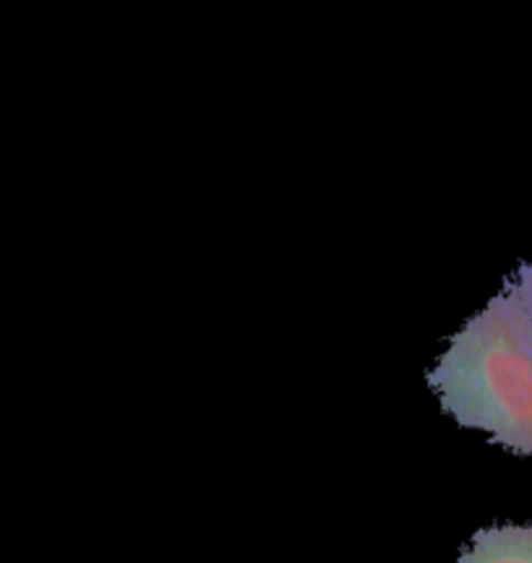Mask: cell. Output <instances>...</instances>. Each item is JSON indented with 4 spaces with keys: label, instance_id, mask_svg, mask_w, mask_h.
Segmentation results:
<instances>
[{
    "label": "cell",
    "instance_id": "3957f363",
    "mask_svg": "<svg viewBox=\"0 0 532 563\" xmlns=\"http://www.w3.org/2000/svg\"><path fill=\"white\" fill-rule=\"evenodd\" d=\"M509 285L514 287V292L520 295L524 311H528L530 321H532V264H524L517 269V274L512 279H509Z\"/></svg>",
    "mask_w": 532,
    "mask_h": 563
},
{
    "label": "cell",
    "instance_id": "6da1fadb",
    "mask_svg": "<svg viewBox=\"0 0 532 563\" xmlns=\"http://www.w3.org/2000/svg\"><path fill=\"white\" fill-rule=\"evenodd\" d=\"M429 382L459 426L532 454V321L512 285L452 336Z\"/></svg>",
    "mask_w": 532,
    "mask_h": 563
},
{
    "label": "cell",
    "instance_id": "7a4b0ae2",
    "mask_svg": "<svg viewBox=\"0 0 532 563\" xmlns=\"http://www.w3.org/2000/svg\"><path fill=\"white\" fill-rule=\"evenodd\" d=\"M457 563H532V525H501L475 532Z\"/></svg>",
    "mask_w": 532,
    "mask_h": 563
}]
</instances>
